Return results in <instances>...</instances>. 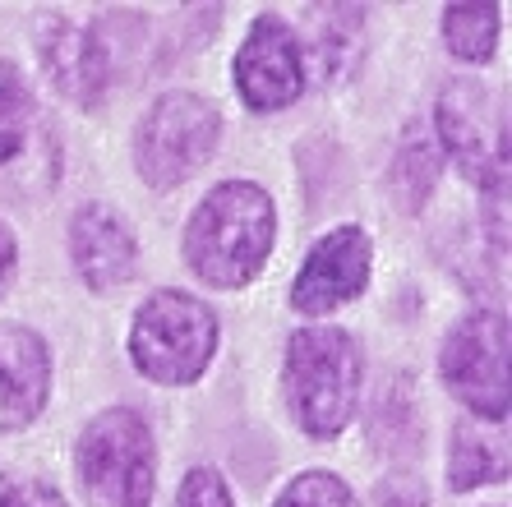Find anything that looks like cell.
<instances>
[{"label": "cell", "mask_w": 512, "mask_h": 507, "mask_svg": "<svg viewBox=\"0 0 512 507\" xmlns=\"http://www.w3.org/2000/svg\"><path fill=\"white\" fill-rule=\"evenodd\" d=\"M277 240V208L273 194L254 180H222L199 199L185 222V263L203 286L236 291L250 286L263 272Z\"/></svg>", "instance_id": "obj_1"}, {"label": "cell", "mask_w": 512, "mask_h": 507, "mask_svg": "<svg viewBox=\"0 0 512 507\" xmlns=\"http://www.w3.org/2000/svg\"><path fill=\"white\" fill-rule=\"evenodd\" d=\"M365 355L356 332L333 323H305L286 337L282 355V397L300 434L337 438L360 406Z\"/></svg>", "instance_id": "obj_2"}, {"label": "cell", "mask_w": 512, "mask_h": 507, "mask_svg": "<svg viewBox=\"0 0 512 507\" xmlns=\"http://www.w3.org/2000/svg\"><path fill=\"white\" fill-rule=\"evenodd\" d=\"M217 314L199 295L162 286L134 309L130 323V360L148 383L162 388H190L208 374L217 355Z\"/></svg>", "instance_id": "obj_3"}, {"label": "cell", "mask_w": 512, "mask_h": 507, "mask_svg": "<svg viewBox=\"0 0 512 507\" xmlns=\"http://www.w3.org/2000/svg\"><path fill=\"white\" fill-rule=\"evenodd\" d=\"M74 475L88 507H153L157 438L134 406L97 411L74 438Z\"/></svg>", "instance_id": "obj_4"}, {"label": "cell", "mask_w": 512, "mask_h": 507, "mask_svg": "<svg viewBox=\"0 0 512 507\" xmlns=\"http://www.w3.org/2000/svg\"><path fill=\"white\" fill-rule=\"evenodd\" d=\"M222 143V111L213 97L176 88L148 102L134 125V171L148 189H176L208 166Z\"/></svg>", "instance_id": "obj_5"}, {"label": "cell", "mask_w": 512, "mask_h": 507, "mask_svg": "<svg viewBox=\"0 0 512 507\" xmlns=\"http://www.w3.org/2000/svg\"><path fill=\"white\" fill-rule=\"evenodd\" d=\"M434 143L489 199L508 189V102L480 79L448 83L434 102Z\"/></svg>", "instance_id": "obj_6"}, {"label": "cell", "mask_w": 512, "mask_h": 507, "mask_svg": "<svg viewBox=\"0 0 512 507\" xmlns=\"http://www.w3.org/2000/svg\"><path fill=\"white\" fill-rule=\"evenodd\" d=\"M443 388L485 425H508V314L471 309L439 346Z\"/></svg>", "instance_id": "obj_7"}, {"label": "cell", "mask_w": 512, "mask_h": 507, "mask_svg": "<svg viewBox=\"0 0 512 507\" xmlns=\"http://www.w3.org/2000/svg\"><path fill=\"white\" fill-rule=\"evenodd\" d=\"M60 180L56 125L42 116L28 74L0 60V194L37 199Z\"/></svg>", "instance_id": "obj_8"}, {"label": "cell", "mask_w": 512, "mask_h": 507, "mask_svg": "<svg viewBox=\"0 0 512 507\" xmlns=\"http://www.w3.org/2000/svg\"><path fill=\"white\" fill-rule=\"evenodd\" d=\"M231 83H236L240 102L250 111H259V116H273V111H286L300 102L310 79H305L300 37L282 14L263 10L250 24L236 60H231Z\"/></svg>", "instance_id": "obj_9"}, {"label": "cell", "mask_w": 512, "mask_h": 507, "mask_svg": "<svg viewBox=\"0 0 512 507\" xmlns=\"http://www.w3.org/2000/svg\"><path fill=\"white\" fill-rule=\"evenodd\" d=\"M370 268H374V240L360 222H342L333 231H323L310 245V254L300 259V272L291 282V309L319 319V314L351 305L370 286Z\"/></svg>", "instance_id": "obj_10"}, {"label": "cell", "mask_w": 512, "mask_h": 507, "mask_svg": "<svg viewBox=\"0 0 512 507\" xmlns=\"http://www.w3.org/2000/svg\"><path fill=\"white\" fill-rule=\"evenodd\" d=\"M37 60L51 88L84 111H97L116 88V65L102 28L74 24L70 14H47L37 24Z\"/></svg>", "instance_id": "obj_11"}, {"label": "cell", "mask_w": 512, "mask_h": 507, "mask_svg": "<svg viewBox=\"0 0 512 507\" xmlns=\"http://www.w3.org/2000/svg\"><path fill=\"white\" fill-rule=\"evenodd\" d=\"M70 263L88 291H120L139 277V236L111 203H79L70 213Z\"/></svg>", "instance_id": "obj_12"}, {"label": "cell", "mask_w": 512, "mask_h": 507, "mask_svg": "<svg viewBox=\"0 0 512 507\" xmlns=\"http://www.w3.org/2000/svg\"><path fill=\"white\" fill-rule=\"evenodd\" d=\"M51 401V346L28 323H0V434H19Z\"/></svg>", "instance_id": "obj_13"}, {"label": "cell", "mask_w": 512, "mask_h": 507, "mask_svg": "<svg viewBox=\"0 0 512 507\" xmlns=\"http://www.w3.org/2000/svg\"><path fill=\"white\" fill-rule=\"evenodd\" d=\"M300 56H305V79L342 83L360 70L365 56V10L360 5H314L305 10V33Z\"/></svg>", "instance_id": "obj_14"}, {"label": "cell", "mask_w": 512, "mask_h": 507, "mask_svg": "<svg viewBox=\"0 0 512 507\" xmlns=\"http://www.w3.org/2000/svg\"><path fill=\"white\" fill-rule=\"evenodd\" d=\"M439 171H443V153L434 143V130L429 125H406L402 143L393 153V166H388V194H393V203L406 217H416L429 203L434 185H439Z\"/></svg>", "instance_id": "obj_15"}, {"label": "cell", "mask_w": 512, "mask_h": 507, "mask_svg": "<svg viewBox=\"0 0 512 507\" xmlns=\"http://www.w3.org/2000/svg\"><path fill=\"white\" fill-rule=\"evenodd\" d=\"M494 480H508V452L503 443H489V434L476 420H462L448 434V484L457 494L485 489Z\"/></svg>", "instance_id": "obj_16"}, {"label": "cell", "mask_w": 512, "mask_h": 507, "mask_svg": "<svg viewBox=\"0 0 512 507\" xmlns=\"http://www.w3.org/2000/svg\"><path fill=\"white\" fill-rule=\"evenodd\" d=\"M499 33H503L499 5H448L443 10V42H448L453 60H466V65L494 60Z\"/></svg>", "instance_id": "obj_17"}, {"label": "cell", "mask_w": 512, "mask_h": 507, "mask_svg": "<svg viewBox=\"0 0 512 507\" xmlns=\"http://www.w3.org/2000/svg\"><path fill=\"white\" fill-rule=\"evenodd\" d=\"M370 438H374V448L393 452V457H406L420 443V411H416V397H411V383L402 374L388 378V388L374 401Z\"/></svg>", "instance_id": "obj_18"}, {"label": "cell", "mask_w": 512, "mask_h": 507, "mask_svg": "<svg viewBox=\"0 0 512 507\" xmlns=\"http://www.w3.org/2000/svg\"><path fill=\"white\" fill-rule=\"evenodd\" d=\"M273 507H360V498L351 494V484L333 471H300L296 480L277 494Z\"/></svg>", "instance_id": "obj_19"}, {"label": "cell", "mask_w": 512, "mask_h": 507, "mask_svg": "<svg viewBox=\"0 0 512 507\" xmlns=\"http://www.w3.org/2000/svg\"><path fill=\"white\" fill-rule=\"evenodd\" d=\"M176 507H236V498H231V489L217 466H194V471H185V480H180Z\"/></svg>", "instance_id": "obj_20"}, {"label": "cell", "mask_w": 512, "mask_h": 507, "mask_svg": "<svg viewBox=\"0 0 512 507\" xmlns=\"http://www.w3.org/2000/svg\"><path fill=\"white\" fill-rule=\"evenodd\" d=\"M374 507H429L425 480L411 471H393L374 484Z\"/></svg>", "instance_id": "obj_21"}, {"label": "cell", "mask_w": 512, "mask_h": 507, "mask_svg": "<svg viewBox=\"0 0 512 507\" xmlns=\"http://www.w3.org/2000/svg\"><path fill=\"white\" fill-rule=\"evenodd\" d=\"M0 507H70L47 480H14L0 489Z\"/></svg>", "instance_id": "obj_22"}, {"label": "cell", "mask_w": 512, "mask_h": 507, "mask_svg": "<svg viewBox=\"0 0 512 507\" xmlns=\"http://www.w3.org/2000/svg\"><path fill=\"white\" fill-rule=\"evenodd\" d=\"M14 272H19V240H14L10 222L0 217V295L14 286Z\"/></svg>", "instance_id": "obj_23"}]
</instances>
